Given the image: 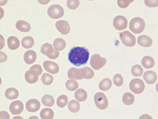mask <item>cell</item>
<instances>
[{"mask_svg": "<svg viewBox=\"0 0 158 119\" xmlns=\"http://www.w3.org/2000/svg\"><path fill=\"white\" fill-rule=\"evenodd\" d=\"M89 58L88 49L82 47H75L69 51L68 59L75 66H81L87 63Z\"/></svg>", "mask_w": 158, "mask_h": 119, "instance_id": "1", "label": "cell"}, {"mask_svg": "<svg viewBox=\"0 0 158 119\" xmlns=\"http://www.w3.org/2000/svg\"><path fill=\"white\" fill-rule=\"evenodd\" d=\"M130 29L132 33L140 34L145 29L146 23L145 21L141 18H135L130 22Z\"/></svg>", "mask_w": 158, "mask_h": 119, "instance_id": "2", "label": "cell"}, {"mask_svg": "<svg viewBox=\"0 0 158 119\" xmlns=\"http://www.w3.org/2000/svg\"><path fill=\"white\" fill-rule=\"evenodd\" d=\"M119 37L124 45L127 47H134L136 43V38L132 33H131L129 31H124L123 33H119Z\"/></svg>", "mask_w": 158, "mask_h": 119, "instance_id": "3", "label": "cell"}, {"mask_svg": "<svg viewBox=\"0 0 158 119\" xmlns=\"http://www.w3.org/2000/svg\"><path fill=\"white\" fill-rule=\"evenodd\" d=\"M94 103L100 110H105L108 106V100L106 96L102 92H97L94 96Z\"/></svg>", "mask_w": 158, "mask_h": 119, "instance_id": "4", "label": "cell"}, {"mask_svg": "<svg viewBox=\"0 0 158 119\" xmlns=\"http://www.w3.org/2000/svg\"><path fill=\"white\" fill-rule=\"evenodd\" d=\"M48 14L51 18L53 19H59L62 18L64 14V10L61 6L55 4V5L51 6L48 10Z\"/></svg>", "mask_w": 158, "mask_h": 119, "instance_id": "5", "label": "cell"}, {"mask_svg": "<svg viewBox=\"0 0 158 119\" xmlns=\"http://www.w3.org/2000/svg\"><path fill=\"white\" fill-rule=\"evenodd\" d=\"M106 58H102L100 54H95L92 55V58L90 59V65L94 69L98 70L106 64Z\"/></svg>", "mask_w": 158, "mask_h": 119, "instance_id": "6", "label": "cell"}, {"mask_svg": "<svg viewBox=\"0 0 158 119\" xmlns=\"http://www.w3.org/2000/svg\"><path fill=\"white\" fill-rule=\"evenodd\" d=\"M130 89L135 94H141L145 90V84L141 79H133L130 82Z\"/></svg>", "mask_w": 158, "mask_h": 119, "instance_id": "7", "label": "cell"}, {"mask_svg": "<svg viewBox=\"0 0 158 119\" xmlns=\"http://www.w3.org/2000/svg\"><path fill=\"white\" fill-rule=\"evenodd\" d=\"M127 20L124 16L119 15L114 18L113 26L117 30H123L127 27Z\"/></svg>", "mask_w": 158, "mask_h": 119, "instance_id": "8", "label": "cell"}, {"mask_svg": "<svg viewBox=\"0 0 158 119\" xmlns=\"http://www.w3.org/2000/svg\"><path fill=\"white\" fill-rule=\"evenodd\" d=\"M56 27L62 35H67L70 32V26L67 21H58L56 23Z\"/></svg>", "mask_w": 158, "mask_h": 119, "instance_id": "9", "label": "cell"}, {"mask_svg": "<svg viewBox=\"0 0 158 119\" xmlns=\"http://www.w3.org/2000/svg\"><path fill=\"white\" fill-rule=\"evenodd\" d=\"M23 103H22V102L19 101V100L14 101L10 105V110L11 114H14V115L21 114L23 111Z\"/></svg>", "mask_w": 158, "mask_h": 119, "instance_id": "10", "label": "cell"}, {"mask_svg": "<svg viewBox=\"0 0 158 119\" xmlns=\"http://www.w3.org/2000/svg\"><path fill=\"white\" fill-rule=\"evenodd\" d=\"M43 66L45 70L51 73L52 74L58 73L59 71V65L56 62H53L52 61H45L43 64Z\"/></svg>", "mask_w": 158, "mask_h": 119, "instance_id": "11", "label": "cell"}, {"mask_svg": "<svg viewBox=\"0 0 158 119\" xmlns=\"http://www.w3.org/2000/svg\"><path fill=\"white\" fill-rule=\"evenodd\" d=\"M26 110L29 112H36L40 110V103L37 99H29V101L25 104Z\"/></svg>", "mask_w": 158, "mask_h": 119, "instance_id": "12", "label": "cell"}, {"mask_svg": "<svg viewBox=\"0 0 158 119\" xmlns=\"http://www.w3.org/2000/svg\"><path fill=\"white\" fill-rule=\"evenodd\" d=\"M143 77L145 81L149 85H153L157 81V75L153 71H147L144 73Z\"/></svg>", "mask_w": 158, "mask_h": 119, "instance_id": "13", "label": "cell"}, {"mask_svg": "<svg viewBox=\"0 0 158 119\" xmlns=\"http://www.w3.org/2000/svg\"><path fill=\"white\" fill-rule=\"evenodd\" d=\"M36 59V53L34 51H32V50L27 51L24 54V60H25V63H27L28 65H31V64L34 63Z\"/></svg>", "mask_w": 158, "mask_h": 119, "instance_id": "14", "label": "cell"}, {"mask_svg": "<svg viewBox=\"0 0 158 119\" xmlns=\"http://www.w3.org/2000/svg\"><path fill=\"white\" fill-rule=\"evenodd\" d=\"M138 43L144 47H149L153 44V40L148 36L142 35L138 38Z\"/></svg>", "mask_w": 158, "mask_h": 119, "instance_id": "15", "label": "cell"}, {"mask_svg": "<svg viewBox=\"0 0 158 119\" xmlns=\"http://www.w3.org/2000/svg\"><path fill=\"white\" fill-rule=\"evenodd\" d=\"M38 77H39V75L36 72L30 70V69L28 70L25 74V81H27L29 84H34L37 82Z\"/></svg>", "mask_w": 158, "mask_h": 119, "instance_id": "16", "label": "cell"}, {"mask_svg": "<svg viewBox=\"0 0 158 119\" xmlns=\"http://www.w3.org/2000/svg\"><path fill=\"white\" fill-rule=\"evenodd\" d=\"M67 76L70 79L73 80H82L81 78V74L80 69L77 68H71L69 69L68 73H67Z\"/></svg>", "mask_w": 158, "mask_h": 119, "instance_id": "17", "label": "cell"}, {"mask_svg": "<svg viewBox=\"0 0 158 119\" xmlns=\"http://www.w3.org/2000/svg\"><path fill=\"white\" fill-rule=\"evenodd\" d=\"M16 29L22 33H28L31 29V26L27 22L20 20L16 23Z\"/></svg>", "mask_w": 158, "mask_h": 119, "instance_id": "18", "label": "cell"}, {"mask_svg": "<svg viewBox=\"0 0 158 119\" xmlns=\"http://www.w3.org/2000/svg\"><path fill=\"white\" fill-rule=\"evenodd\" d=\"M82 79H91L94 77V71L89 67H84L80 69Z\"/></svg>", "mask_w": 158, "mask_h": 119, "instance_id": "19", "label": "cell"}, {"mask_svg": "<svg viewBox=\"0 0 158 119\" xmlns=\"http://www.w3.org/2000/svg\"><path fill=\"white\" fill-rule=\"evenodd\" d=\"M7 45L10 50H16L19 47L20 41L15 36H10L7 40Z\"/></svg>", "mask_w": 158, "mask_h": 119, "instance_id": "20", "label": "cell"}, {"mask_svg": "<svg viewBox=\"0 0 158 119\" xmlns=\"http://www.w3.org/2000/svg\"><path fill=\"white\" fill-rule=\"evenodd\" d=\"M87 92L82 89H77L74 93V97H75L76 100L78 102H84L87 99Z\"/></svg>", "mask_w": 158, "mask_h": 119, "instance_id": "21", "label": "cell"}, {"mask_svg": "<svg viewBox=\"0 0 158 119\" xmlns=\"http://www.w3.org/2000/svg\"><path fill=\"white\" fill-rule=\"evenodd\" d=\"M142 65L146 69H151L154 66L155 61L150 56H145L142 60Z\"/></svg>", "mask_w": 158, "mask_h": 119, "instance_id": "22", "label": "cell"}, {"mask_svg": "<svg viewBox=\"0 0 158 119\" xmlns=\"http://www.w3.org/2000/svg\"><path fill=\"white\" fill-rule=\"evenodd\" d=\"M53 47L57 51H63V50L65 49V47H66V42H65V40L63 39H56L54 40V43H53Z\"/></svg>", "mask_w": 158, "mask_h": 119, "instance_id": "23", "label": "cell"}, {"mask_svg": "<svg viewBox=\"0 0 158 119\" xmlns=\"http://www.w3.org/2000/svg\"><path fill=\"white\" fill-rule=\"evenodd\" d=\"M18 96H19L18 91L14 88H10V89H6L5 92V96L8 99H11V100L15 99L18 97Z\"/></svg>", "mask_w": 158, "mask_h": 119, "instance_id": "24", "label": "cell"}, {"mask_svg": "<svg viewBox=\"0 0 158 119\" xmlns=\"http://www.w3.org/2000/svg\"><path fill=\"white\" fill-rule=\"evenodd\" d=\"M111 85H112V82H111V79L109 78H105V79L102 80L101 81V83L99 85V89H101V91H108L111 88Z\"/></svg>", "mask_w": 158, "mask_h": 119, "instance_id": "25", "label": "cell"}, {"mask_svg": "<svg viewBox=\"0 0 158 119\" xmlns=\"http://www.w3.org/2000/svg\"><path fill=\"white\" fill-rule=\"evenodd\" d=\"M34 45V40L31 36H25L22 40V46L25 49H29Z\"/></svg>", "mask_w": 158, "mask_h": 119, "instance_id": "26", "label": "cell"}, {"mask_svg": "<svg viewBox=\"0 0 158 119\" xmlns=\"http://www.w3.org/2000/svg\"><path fill=\"white\" fill-rule=\"evenodd\" d=\"M54 51V47H53V46H52V44H50V43H44V44L42 45L41 48H40V51H41L42 54H44V55L47 56L50 55Z\"/></svg>", "mask_w": 158, "mask_h": 119, "instance_id": "27", "label": "cell"}, {"mask_svg": "<svg viewBox=\"0 0 158 119\" xmlns=\"http://www.w3.org/2000/svg\"><path fill=\"white\" fill-rule=\"evenodd\" d=\"M40 115L42 119H52L54 117V112L52 109L45 108L41 110Z\"/></svg>", "mask_w": 158, "mask_h": 119, "instance_id": "28", "label": "cell"}, {"mask_svg": "<svg viewBox=\"0 0 158 119\" xmlns=\"http://www.w3.org/2000/svg\"><path fill=\"white\" fill-rule=\"evenodd\" d=\"M123 102L124 104L128 105V106L132 105L135 103V96H134L133 94L127 92L123 96Z\"/></svg>", "mask_w": 158, "mask_h": 119, "instance_id": "29", "label": "cell"}, {"mask_svg": "<svg viewBox=\"0 0 158 119\" xmlns=\"http://www.w3.org/2000/svg\"><path fill=\"white\" fill-rule=\"evenodd\" d=\"M68 109L72 113H77L80 110V104L78 101L71 100L68 103Z\"/></svg>", "mask_w": 158, "mask_h": 119, "instance_id": "30", "label": "cell"}, {"mask_svg": "<svg viewBox=\"0 0 158 119\" xmlns=\"http://www.w3.org/2000/svg\"><path fill=\"white\" fill-rule=\"evenodd\" d=\"M42 103H43L44 106H52L55 104V99L54 98L52 97V96H49V95H45L42 98Z\"/></svg>", "mask_w": 158, "mask_h": 119, "instance_id": "31", "label": "cell"}, {"mask_svg": "<svg viewBox=\"0 0 158 119\" xmlns=\"http://www.w3.org/2000/svg\"><path fill=\"white\" fill-rule=\"evenodd\" d=\"M66 88L70 92H73V91L77 90L78 88V84L75 80L70 79L66 82Z\"/></svg>", "mask_w": 158, "mask_h": 119, "instance_id": "32", "label": "cell"}, {"mask_svg": "<svg viewBox=\"0 0 158 119\" xmlns=\"http://www.w3.org/2000/svg\"><path fill=\"white\" fill-rule=\"evenodd\" d=\"M56 103H57V105L59 107L63 108V107L67 106V104H68V98H67V96H65V95H62V96H60L58 98Z\"/></svg>", "mask_w": 158, "mask_h": 119, "instance_id": "33", "label": "cell"}, {"mask_svg": "<svg viewBox=\"0 0 158 119\" xmlns=\"http://www.w3.org/2000/svg\"><path fill=\"white\" fill-rule=\"evenodd\" d=\"M131 73L135 77H140L143 73V68L139 65H135L131 69Z\"/></svg>", "mask_w": 158, "mask_h": 119, "instance_id": "34", "label": "cell"}, {"mask_svg": "<svg viewBox=\"0 0 158 119\" xmlns=\"http://www.w3.org/2000/svg\"><path fill=\"white\" fill-rule=\"evenodd\" d=\"M53 77L52 75L48 73H44L42 75V77H41V81L43 82L44 85H52V82H53Z\"/></svg>", "mask_w": 158, "mask_h": 119, "instance_id": "35", "label": "cell"}, {"mask_svg": "<svg viewBox=\"0 0 158 119\" xmlns=\"http://www.w3.org/2000/svg\"><path fill=\"white\" fill-rule=\"evenodd\" d=\"M113 83L116 85L117 87L122 86L123 84V78L120 74H115L113 77Z\"/></svg>", "mask_w": 158, "mask_h": 119, "instance_id": "36", "label": "cell"}, {"mask_svg": "<svg viewBox=\"0 0 158 119\" xmlns=\"http://www.w3.org/2000/svg\"><path fill=\"white\" fill-rule=\"evenodd\" d=\"M67 6L70 10H76L79 6L80 2L78 0H68L67 2Z\"/></svg>", "mask_w": 158, "mask_h": 119, "instance_id": "37", "label": "cell"}, {"mask_svg": "<svg viewBox=\"0 0 158 119\" xmlns=\"http://www.w3.org/2000/svg\"><path fill=\"white\" fill-rule=\"evenodd\" d=\"M132 2H133V0H118L117 3L119 7L124 9V8L127 7Z\"/></svg>", "mask_w": 158, "mask_h": 119, "instance_id": "38", "label": "cell"}, {"mask_svg": "<svg viewBox=\"0 0 158 119\" xmlns=\"http://www.w3.org/2000/svg\"><path fill=\"white\" fill-rule=\"evenodd\" d=\"M30 70H32V71H34V72H36V73L39 75V76L42 73V68L40 65H32V66H31Z\"/></svg>", "mask_w": 158, "mask_h": 119, "instance_id": "39", "label": "cell"}, {"mask_svg": "<svg viewBox=\"0 0 158 119\" xmlns=\"http://www.w3.org/2000/svg\"><path fill=\"white\" fill-rule=\"evenodd\" d=\"M145 3L147 6H149V7H155V6H158V2L157 1H150V0H146L145 1Z\"/></svg>", "mask_w": 158, "mask_h": 119, "instance_id": "40", "label": "cell"}, {"mask_svg": "<svg viewBox=\"0 0 158 119\" xmlns=\"http://www.w3.org/2000/svg\"><path fill=\"white\" fill-rule=\"evenodd\" d=\"M59 51H57L55 50V51H53L50 55L48 56V57L50 59H56V58H57L58 57H59Z\"/></svg>", "mask_w": 158, "mask_h": 119, "instance_id": "41", "label": "cell"}, {"mask_svg": "<svg viewBox=\"0 0 158 119\" xmlns=\"http://www.w3.org/2000/svg\"><path fill=\"white\" fill-rule=\"evenodd\" d=\"M6 59H7V56L6 55L5 53L0 52V61L3 62V61H6Z\"/></svg>", "mask_w": 158, "mask_h": 119, "instance_id": "42", "label": "cell"}, {"mask_svg": "<svg viewBox=\"0 0 158 119\" xmlns=\"http://www.w3.org/2000/svg\"><path fill=\"white\" fill-rule=\"evenodd\" d=\"M0 115H1V118H10V116L8 114V113L5 111H2L0 113Z\"/></svg>", "mask_w": 158, "mask_h": 119, "instance_id": "43", "label": "cell"}, {"mask_svg": "<svg viewBox=\"0 0 158 119\" xmlns=\"http://www.w3.org/2000/svg\"><path fill=\"white\" fill-rule=\"evenodd\" d=\"M0 38H1V46H0V49H2L4 47V39L2 36H0Z\"/></svg>", "mask_w": 158, "mask_h": 119, "instance_id": "44", "label": "cell"}]
</instances>
